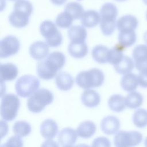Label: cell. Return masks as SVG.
<instances>
[{
	"label": "cell",
	"instance_id": "1",
	"mask_svg": "<svg viewBox=\"0 0 147 147\" xmlns=\"http://www.w3.org/2000/svg\"><path fill=\"white\" fill-rule=\"evenodd\" d=\"M65 63V57L63 53L58 51L53 52L37 63V75L44 80L52 79L56 76L58 71L63 67Z\"/></svg>",
	"mask_w": 147,
	"mask_h": 147
},
{
	"label": "cell",
	"instance_id": "2",
	"mask_svg": "<svg viewBox=\"0 0 147 147\" xmlns=\"http://www.w3.org/2000/svg\"><path fill=\"white\" fill-rule=\"evenodd\" d=\"M103 72L98 68H91L88 71L79 72L76 77V83L80 88L84 90L101 86L104 83Z\"/></svg>",
	"mask_w": 147,
	"mask_h": 147
},
{
	"label": "cell",
	"instance_id": "3",
	"mask_svg": "<svg viewBox=\"0 0 147 147\" xmlns=\"http://www.w3.org/2000/svg\"><path fill=\"white\" fill-rule=\"evenodd\" d=\"M54 100L53 93L48 89L37 90L27 100L26 105L28 110L33 113L41 112L45 107L51 104Z\"/></svg>",
	"mask_w": 147,
	"mask_h": 147
},
{
	"label": "cell",
	"instance_id": "4",
	"mask_svg": "<svg viewBox=\"0 0 147 147\" xmlns=\"http://www.w3.org/2000/svg\"><path fill=\"white\" fill-rule=\"evenodd\" d=\"M20 106L18 97L14 94H4L1 97V116L6 121H11L16 118Z\"/></svg>",
	"mask_w": 147,
	"mask_h": 147
},
{
	"label": "cell",
	"instance_id": "5",
	"mask_svg": "<svg viewBox=\"0 0 147 147\" xmlns=\"http://www.w3.org/2000/svg\"><path fill=\"white\" fill-rule=\"evenodd\" d=\"M40 86L39 79L31 75H24L17 79L15 84L17 94L22 98L30 96Z\"/></svg>",
	"mask_w": 147,
	"mask_h": 147
},
{
	"label": "cell",
	"instance_id": "6",
	"mask_svg": "<svg viewBox=\"0 0 147 147\" xmlns=\"http://www.w3.org/2000/svg\"><path fill=\"white\" fill-rule=\"evenodd\" d=\"M40 32L44 37L45 42L51 47H57L63 41V37L57 25L50 20L44 21L40 26Z\"/></svg>",
	"mask_w": 147,
	"mask_h": 147
},
{
	"label": "cell",
	"instance_id": "7",
	"mask_svg": "<svg viewBox=\"0 0 147 147\" xmlns=\"http://www.w3.org/2000/svg\"><path fill=\"white\" fill-rule=\"evenodd\" d=\"M142 134L138 131H118L114 137L115 147H134L138 146L142 142Z\"/></svg>",
	"mask_w": 147,
	"mask_h": 147
},
{
	"label": "cell",
	"instance_id": "8",
	"mask_svg": "<svg viewBox=\"0 0 147 147\" xmlns=\"http://www.w3.org/2000/svg\"><path fill=\"white\" fill-rule=\"evenodd\" d=\"M20 48V42L14 36L9 35L3 37L0 42V57L7 58L18 53Z\"/></svg>",
	"mask_w": 147,
	"mask_h": 147
},
{
	"label": "cell",
	"instance_id": "9",
	"mask_svg": "<svg viewBox=\"0 0 147 147\" xmlns=\"http://www.w3.org/2000/svg\"><path fill=\"white\" fill-rule=\"evenodd\" d=\"M134 65L137 70L147 69V45L140 44L136 46L132 53Z\"/></svg>",
	"mask_w": 147,
	"mask_h": 147
},
{
	"label": "cell",
	"instance_id": "10",
	"mask_svg": "<svg viewBox=\"0 0 147 147\" xmlns=\"http://www.w3.org/2000/svg\"><path fill=\"white\" fill-rule=\"evenodd\" d=\"M29 51L30 55L33 59L41 61L48 56L49 48L45 42L37 41L30 45Z\"/></svg>",
	"mask_w": 147,
	"mask_h": 147
},
{
	"label": "cell",
	"instance_id": "11",
	"mask_svg": "<svg viewBox=\"0 0 147 147\" xmlns=\"http://www.w3.org/2000/svg\"><path fill=\"white\" fill-rule=\"evenodd\" d=\"M121 127L119 119L115 116L108 115L104 117L100 122L102 131L107 135L116 134Z\"/></svg>",
	"mask_w": 147,
	"mask_h": 147
},
{
	"label": "cell",
	"instance_id": "12",
	"mask_svg": "<svg viewBox=\"0 0 147 147\" xmlns=\"http://www.w3.org/2000/svg\"><path fill=\"white\" fill-rule=\"evenodd\" d=\"M30 16L29 14L24 11L13 9L9 17V21L13 26L22 28L28 25Z\"/></svg>",
	"mask_w": 147,
	"mask_h": 147
},
{
	"label": "cell",
	"instance_id": "13",
	"mask_svg": "<svg viewBox=\"0 0 147 147\" xmlns=\"http://www.w3.org/2000/svg\"><path fill=\"white\" fill-rule=\"evenodd\" d=\"M40 131L43 138L47 140H52L58 133V126L53 119H46L41 123Z\"/></svg>",
	"mask_w": 147,
	"mask_h": 147
},
{
	"label": "cell",
	"instance_id": "14",
	"mask_svg": "<svg viewBox=\"0 0 147 147\" xmlns=\"http://www.w3.org/2000/svg\"><path fill=\"white\" fill-rule=\"evenodd\" d=\"M100 21L106 22H117L118 9L115 5L110 2L105 3L100 9Z\"/></svg>",
	"mask_w": 147,
	"mask_h": 147
},
{
	"label": "cell",
	"instance_id": "15",
	"mask_svg": "<svg viewBox=\"0 0 147 147\" xmlns=\"http://www.w3.org/2000/svg\"><path fill=\"white\" fill-rule=\"evenodd\" d=\"M78 134L74 129L65 127L58 134V141L62 146H72L76 141Z\"/></svg>",
	"mask_w": 147,
	"mask_h": 147
},
{
	"label": "cell",
	"instance_id": "16",
	"mask_svg": "<svg viewBox=\"0 0 147 147\" xmlns=\"http://www.w3.org/2000/svg\"><path fill=\"white\" fill-rule=\"evenodd\" d=\"M137 18L130 14H127L120 17L117 21V27L119 32L134 30L138 26Z\"/></svg>",
	"mask_w": 147,
	"mask_h": 147
},
{
	"label": "cell",
	"instance_id": "17",
	"mask_svg": "<svg viewBox=\"0 0 147 147\" xmlns=\"http://www.w3.org/2000/svg\"><path fill=\"white\" fill-rule=\"evenodd\" d=\"M18 73V68L15 64L11 63L1 64L0 78L1 82L14 80L17 76Z\"/></svg>",
	"mask_w": 147,
	"mask_h": 147
},
{
	"label": "cell",
	"instance_id": "18",
	"mask_svg": "<svg viewBox=\"0 0 147 147\" xmlns=\"http://www.w3.org/2000/svg\"><path fill=\"white\" fill-rule=\"evenodd\" d=\"M81 100L86 107L92 108L99 105L100 96L96 91L92 89H87L85 90L82 94Z\"/></svg>",
	"mask_w": 147,
	"mask_h": 147
},
{
	"label": "cell",
	"instance_id": "19",
	"mask_svg": "<svg viewBox=\"0 0 147 147\" xmlns=\"http://www.w3.org/2000/svg\"><path fill=\"white\" fill-rule=\"evenodd\" d=\"M82 26L88 28H94L100 22V16L99 13L94 10L84 11L81 18Z\"/></svg>",
	"mask_w": 147,
	"mask_h": 147
},
{
	"label": "cell",
	"instance_id": "20",
	"mask_svg": "<svg viewBox=\"0 0 147 147\" xmlns=\"http://www.w3.org/2000/svg\"><path fill=\"white\" fill-rule=\"evenodd\" d=\"M55 82L60 90L67 91L72 88L74 80L69 74L66 72H60L57 74L55 78Z\"/></svg>",
	"mask_w": 147,
	"mask_h": 147
},
{
	"label": "cell",
	"instance_id": "21",
	"mask_svg": "<svg viewBox=\"0 0 147 147\" xmlns=\"http://www.w3.org/2000/svg\"><path fill=\"white\" fill-rule=\"evenodd\" d=\"M96 127L95 123L91 121H85L81 122L77 127L76 131L78 136L83 138H89L95 133Z\"/></svg>",
	"mask_w": 147,
	"mask_h": 147
},
{
	"label": "cell",
	"instance_id": "22",
	"mask_svg": "<svg viewBox=\"0 0 147 147\" xmlns=\"http://www.w3.org/2000/svg\"><path fill=\"white\" fill-rule=\"evenodd\" d=\"M87 34L85 28L82 25L72 26L68 30V38L72 42H85Z\"/></svg>",
	"mask_w": 147,
	"mask_h": 147
},
{
	"label": "cell",
	"instance_id": "23",
	"mask_svg": "<svg viewBox=\"0 0 147 147\" xmlns=\"http://www.w3.org/2000/svg\"><path fill=\"white\" fill-rule=\"evenodd\" d=\"M122 88L127 92L134 91L139 85L138 75L133 73H129L122 77L120 82Z\"/></svg>",
	"mask_w": 147,
	"mask_h": 147
},
{
	"label": "cell",
	"instance_id": "24",
	"mask_svg": "<svg viewBox=\"0 0 147 147\" xmlns=\"http://www.w3.org/2000/svg\"><path fill=\"white\" fill-rule=\"evenodd\" d=\"M88 47L85 42H71L68 47L69 55L76 59H82L85 57L88 53Z\"/></svg>",
	"mask_w": 147,
	"mask_h": 147
},
{
	"label": "cell",
	"instance_id": "25",
	"mask_svg": "<svg viewBox=\"0 0 147 147\" xmlns=\"http://www.w3.org/2000/svg\"><path fill=\"white\" fill-rule=\"evenodd\" d=\"M108 106L113 111H123L126 107L125 97L120 94L112 95L108 100Z\"/></svg>",
	"mask_w": 147,
	"mask_h": 147
},
{
	"label": "cell",
	"instance_id": "26",
	"mask_svg": "<svg viewBox=\"0 0 147 147\" xmlns=\"http://www.w3.org/2000/svg\"><path fill=\"white\" fill-rule=\"evenodd\" d=\"M144 96L139 92L134 91L130 92L125 97L126 106L131 109H136L143 103Z\"/></svg>",
	"mask_w": 147,
	"mask_h": 147
},
{
	"label": "cell",
	"instance_id": "27",
	"mask_svg": "<svg viewBox=\"0 0 147 147\" xmlns=\"http://www.w3.org/2000/svg\"><path fill=\"white\" fill-rule=\"evenodd\" d=\"M135 67L134 61L129 56H124L117 64L114 66L115 71L121 75L130 73Z\"/></svg>",
	"mask_w": 147,
	"mask_h": 147
},
{
	"label": "cell",
	"instance_id": "28",
	"mask_svg": "<svg viewBox=\"0 0 147 147\" xmlns=\"http://www.w3.org/2000/svg\"><path fill=\"white\" fill-rule=\"evenodd\" d=\"M109 49L102 45H98L94 47L92 50V56L94 60L100 64L107 63Z\"/></svg>",
	"mask_w": 147,
	"mask_h": 147
},
{
	"label": "cell",
	"instance_id": "29",
	"mask_svg": "<svg viewBox=\"0 0 147 147\" xmlns=\"http://www.w3.org/2000/svg\"><path fill=\"white\" fill-rule=\"evenodd\" d=\"M125 47L121 45L120 44H116L113 48L109 49L108 55L107 63L113 65L114 66L117 64L123 57V51L125 49Z\"/></svg>",
	"mask_w": 147,
	"mask_h": 147
},
{
	"label": "cell",
	"instance_id": "30",
	"mask_svg": "<svg viewBox=\"0 0 147 147\" xmlns=\"http://www.w3.org/2000/svg\"><path fill=\"white\" fill-rule=\"evenodd\" d=\"M118 39L119 44L125 48L133 45L136 41L137 36L134 30L119 32Z\"/></svg>",
	"mask_w": 147,
	"mask_h": 147
},
{
	"label": "cell",
	"instance_id": "31",
	"mask_svg": "<svg viewBox=\"0 0 147 147\" xmlns=\"http://www.w3.org/2000/svg\"><path fill=\"white\" fill-rule=\"evenodd\" d=\"M12 129L14 134L21 138L28 136L32 131L30 124L25 121H16Z\"/></svg>",
	"mask_w": 147,
	"mask_h": 147
},
{
	"label": "cell",
	"instance_id": "32",
	"mask_svg": "<svg viewBox=\"0 0 147 147\" xmlns=\"http://www.w3.org/2000/svg\"><path fill=\"white\" fill-rule=\"evenodd\" d=\"M64 11L67 12L74 20L81 18L84 12L83 6L80 3L76 2L68 3L65 6Z\"/></svg>",
	"mask_w": 147,
	"mask_h": 147
},
{
	"label": "cell",
	"instance_id": "33",
	"mask_svg": "<svg viewBox=\"0 0 147 147\" xmlns=\"http://www.w3.org/2000/svg\"><path fill=\"white\" fill-rule=\"evenodd\" d=\"M133 124L138 128L147 126V110L140 108L137 109L132 116Z\"/></svg>",
	"mask_w": 147,
	"mask_h": 147
},
{
	"label": "cell",
	"instance_id": "34",
	"mask_svg": "<svg viewBox=\"0 0 147 147\" xmlns=\"http://www.w3.org/2000/svg\"><path fill=\"white\" fill-rule=\"evenodd\" d=\"M73 18L65 11L59 14L56 18V25L61 28H69L71 27Z\"/></svg>",
	"mask_w": 147,
	"mask_h": 147
},
{
	"label": "cell",
	"instance_id": "35",
	"mask_svg": "<svg viewBox=\"0 0 147 147\" xmlns=\"http://www.w3.org/2000/svg\"><path fill=\"white\" fill-rule=\"evenodd\" d=\"M24 143L21 137L17 136L10 137L1 147H23Z\"/></svg>",
	"mask_w": 147,
	"mask_h": 147
},
{
	"label": "cell",
	"instance_id": "36",
	"mask_svg": "<svg viewBox=\"0 0 147 147\" xmlns=\"http://www.w3.org/2000/svg\"><path fill=\"white\" fill-rule=\"evenodd\" d=\"M91 147H111V143L107 137H98L93 140Z\"/></svg>",
	"mask_w": 147,
	"mask_h": 147
},
{
	"label": "cell",
	"instance_id": "37",
	"mask_svg": "<svg viewBox=\"0 0 147 147\" xmlns=\"http://www.w3.org/2000/svg\"><path fill=\"white\" fill-rule=\"evenodd\" d=\"M138 80L140 87L145 88H147V69L140 71Z\"/></svg>",
	"mask_w": 147,
	"mask_h": 147
},
{
	"label": "cell",
	"instance_id": "38",
	"mask_svg": "<svg viewBox=\"0 0 147 147\" xmlns=\"http://www.w3.org/2000/svg\"><path fill=\"white\" fill-rule=\"evenodd\" d=\"M41 147H59V144L52 140H47L41 144Z\"/></svg>",
	"mask_w": 147,
	"mask_h": 147
},
{
	"label": "cell",
	"instance_id": "39",
	"mask_svg": "<svg viewBox=\"0 0 147 147\" xmlns=\"http://www.w3.org/2000/svg\"><path fill=\"white\" fill-rule=\"evenodd\" d=\"M50 1L54 5H58V6L62 5L64 4L67 1V0H50Z\"/></svg>",
	"mask_w": 147,
	"mask_h": 147
},
{
	"label": "cell",
	"instance_id": "40",
	"mask_svg": "<svg viewBox=\"0 0 147 147\" xmlns=\"http://www.w3.org/2000/svg\"><path fill=\"white\" fill-rule=\"evenodd\" d=\"M75 147H91L89 145L84 144H79L76 145H75Z\"/></svg>",
	"mask_w": 147,
	"mask_h": 147
},
{
	"label": "cell",
	"instance_id": "41",
	"mask_svg": "<svg viewBox=\"0 0 147 147\" xmlns=\"http://www.w3.org/2000/svg\"><path fill=\"white\" fill-rule=\"evenodd\" d=\"M143 38H144V41H145L146 45H147V31H146V32L144 33Z\"/></svg>",
	"mask_w": 147,
	"mask_h": 147
},
{
	"label": "cell",
	"instance_id": "42",
	"mask_svg": "<svg viewBox=\"0 0 147 147\" xmlns=\"http://www.w3.org/2000/svg\"><path fill=\"white\" fill-rule=\"evenodd\" d=\"M144 146L147 147V136L145 137L144 140Z\"/></svg>",
	"mask_w": 147,
	"mask_h": 147
},
{
	"label": "cell",
	"instance_id": "43",
	"mask_svg": "<svg viewBox=\"0 0 147 147\" xmlns=\"http://www.w3.org/2000/svg\"><path fill=\"white\" fill-rule=\"evenodd\" d=\"M142 1L144 2V3L147 5V0H142Z\"/></svg>",
	"mask_w": 147,
	"mask_h": 147
},
{
	"label": "cell",
	"instance_id": "44",
	"mask_svg": "<svg viewBox=\"0 0 147 147\" xmlns=\"http://www.w3.org/2000/svg\"><path fill=\"white\" fill-rule=\"evenodd\" d=\"M115 1L118 2H124V1H126V0H115Z\"/></svg>",
	"mask_w": 147,
	"mask_h": 147
},
{
	"label": "cell",
	"instance_id": "45",
	"mask_svg": "<svg viewBox=\"0 0 147 147\" xmlns=\"http://www.w3.org/2000/svg\"><path fill=\"white\" fill-rule=\"evenodd\" d=\"M62 147H75V146H62Z\"/></svg>",
	"mask_w": 147,
	"mask_h": 147
},
{
	"label": "cell",
	"instance_id": "46",
	"mask_svg": "<svg viewBox=\"0 0 147 147\" xmlns=\"http://www.w3.org/2000/svg\"><path fill=\"white\" fill-rule=\"evenodd\" d=\"M9 1H17L18 0H9Z\"/></svg>",
	"mask_w": 147,
	"mask_h": 147
},
{
	"label": "cell",
	"instance_id": "47",
	"mask_svg": "<svg viewBox=\"0 0 147 147\" xmlns=\"http://www.w3.org/2000/svg\"><path fill=\"white\" fill-rule=\"evenodd\" d=\"M146 19H147V11H146Z\"/></svg>",
	"mask_w": 147,
	"mask_h": 147
}]
</instances>
